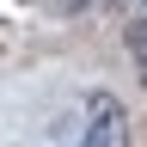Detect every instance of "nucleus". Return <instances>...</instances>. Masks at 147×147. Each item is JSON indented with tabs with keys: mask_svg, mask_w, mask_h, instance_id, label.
<instances>
[{
	"mask_svg": "<svg viewBox=\"0 0 147 147\" xmlns=\"http://www.w3.org/2000/svg\"><path fill=\"white\" fill-rule=\"evenodd\" d=\"M80 147H129V117H123V104L110 98V92L92 98V123H86Z\"/></svg>",
	"mask_w": 147,
	"mask_h": 147,
	"instance_id": "nucleus-1",
	"label": "nucleus"
},
{
	"mask_svg": "<svg viewBox=\"0 0 147 147\" xmlns=\"http://www.w3.org/2000/svg\"><path fill=\"white\" fill-rule=\"evenodd\" d=\"M123 43H129V55H135V67H141V80H147V18H135V25L123 31Z\"/></svg>",
	"mask_w": 147,
	"mask_h": 147,
	"instance_id": "nucleus-2",
	"label": "nucleus"
},
{
	"mask_svg": "<svg viewBox=\"0 0 147 147\" xmlns=\"http://www.w3.org/2000/svg\"><path fill=\"white\" fill-rule=\"evenodd\" d=\"M74 6H80V0H74Z\"/></svg>",
	"mask_w": 147,
	"mask_h": 147,
	"instance_id": "nucleus-3",
	"label": "nucleus"
}]
</instances>
